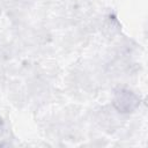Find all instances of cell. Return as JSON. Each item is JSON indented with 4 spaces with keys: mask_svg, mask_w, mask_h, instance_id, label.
I'll return each instance as SVG.
<instances>
[{
    "mask_svg": "<svg viewBox=\"0 0 148 148\" xmlns=\"http://www.w3.org/2000/svg\"><path fill=\"white\" fill-rule=\"evenodd\" d=\"M136 98L134 97V95H132L130 91H125L121 90L117 98L114 99V103L118 104V109L124 110V111H128L131 109H133L136 105Z\"/></svg>",
    "mask_w": 148,
    "mask_h": 148,
    "instance_id": "1",
    "label": "cell"
}]
</instances>
